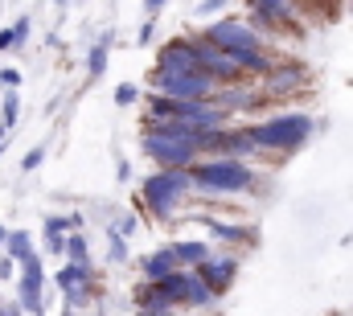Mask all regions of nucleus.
Here are the masks:
<instances>
[{"label":"nucleus","instance_id":"obj_5","mask_svg":"<svg viewBox=\"0 0 353 316\" xmlns=\"http://www.w3.org/2000/svg\"><path fill=\"white\" fill-rule=\"evenodd\" d=\"M144 152L157 160V168H189L193 160L201 157L189 136H176L165 124L161 128H144Z\"/></svg>","mask_w":353,"mask_h":316},{"label":"nucleus","instance_id":"obj_7","mask_svg":"<svg viewBox=\"0 0 353 316\" xmlns=\"http://www.w3.org/2000/svg\"><path fill=\"white\" fill-rule=\"evenodd\" d=\"M157 70L165 75H189V70H201L197 66V46L193 37H173L157 50Z\"/></svg>","mask_w":353,"mask_h":316},{"label":"nucleus","instance_id":"obj_13","mask_svg":"<svg viewBox=\"0 0 353 316\" xmlns=\"http://www.w3.org/2000/svg\"><path fill=\"white\" fill-rule=\"evenodd\" d=\"M173 271H181L173 246H161V250H152V255L144 259V279H165V275H173Z\"/></svg>","mask_w":353,"mask_h":316},{"label":"nucleus","instance_id":"obj_14","mask_svg":"<svg viewBox=\"0 0 353 316\" xmlns=\"http://www.w3.org/2000/svg\"><path fill=\"white\" fill-rule=\"evenodd\" d=\"M176 255V263L181 267H197L201 259H210V246H205V238H181V242H169Z\"/></svg>","mask_w":353,"mask_h":316},{"label":"nucleus","instance_id":"obj_4","mask_svg":"<svg viewBox=\"0 0 353 316\" xmlns=\"http://www.w3.org/2000/svg\"><path fill=\"white\" fill-rule=\"evenodd\" d=\"M189 189H193L189 168H157V172L140 185V197H144V206H148L157 218H173L176 206L189 197Z\"/></svg>","mask_w":353,"mask_h":316},{"label":"nucleus","instance_id":"obj_21","mask_svg":"<svg viewBox=\"0 0 353 316\" xmlns=\"http://www.w3.org/2000/svg\"><path fill=\"white\" fill-rule=\"evenodd\" d=\"M107 259H111V263H123V259H128L123 235H115V230H111V242H107Z\"/></svg>","mask_w":353,"mask_h":316},{"label":"nucleus","instance_id":"obj_26","mask_svg":"<svg viewBox=\"0 0 353 316\" xmlns=\"http://www.w3.org/2000/svg\"><path fill=\"white\" fill-rule=\"evenodd\" d=\"M17 82H21V70H12V66H4V70H0V86L17 90Z\"/></svg>","mask_w":353,"mask_h":316},{"label":"nucleus","instance_id":"obj_18","mask_svg":"<svg viewBox=\"0 0 353 316\" xmlns=\"http://www.w3.org/2000/svg\"><path fill=\"white\" fill-rule=\"evenodd\" d=\"M189 304H193V308H205V304H214V292L201 284V275H197V271H193V284H189Z\"/></svg>","mask_w":353,"mask_h":316},{"label":"nucleus","instance_id":"obj_2","mask_svg":"<svg viewBox=\"0 0 353 316\" xmlns=\"http://www.w3.org/2000/svg\"><path fill=\"white\" fill-rule=\"evenodd\" d=\"M312 132H316V119L308 111H283V115H271L251 128L255 144L267 152H296L312 140Z\"/></svg>","mask_w":353,"mask_h":316},{"label":"nucleus","instance_id":"obj_23","mask_svg":"<svg viewBox=\"0 0 353 316\" xmlns=\"http://www.w3.org/2000/svg\"><path fill=\"white\" fill-rule=\"evenodd\" d=\"M8 33H12V50H21V46H25V37H29V17H21Z\"/></svg>","mask_w":353,"mask_h":316},{"label":"nucleus","instance_id":"obj_10","mask_svg":"<svg viewBox=\"0 0 353 316\" xmlns=\"http://www.w3.org/2000/svg\"><path fill=\"white\" fill-rule=\"evenodd\" d=\"M247 8L263 29H292L296 25V0H247Z\"/></svg>","mask_w":353,"mask_h":316},{"label":"nucleus","instance_id":"obj_9","mask_svg":"<svg viewBox=\"0 0 353 316\" xmlns=\"http://www.w3.org/2000/svg\"><path fill=\"white\" fill-rule=\"evenodd\" d=\"M193 271L201 275V284H205L214 296H222V292L234 284V275H239V259H234V255H222V259H214V255H210V259H201Z\"/></svg>","mask_w":353,"mask_h":316},{"label":"nucleus","instance_id":"obj_19","mask_svg":"<svg viewBox=\"0 0 353 316\" xmlns=\"http://www.w3.org/2000/svg\"><path fill=\"white\" fill-rule=\"evenodd\" d=\"M66 259L70 263H90V250L83 235H66Z\"/></svg>","mask_w":353,"mask_h":316},{"label":"nucleus","instance_id":"obj_17","mask_svg":"<svg viewBox=\"0 0 353 316\" xmlns=\"http://www.w3.org/2000/svg\"><path fill=\"white\" fill-rule=\"evenodd\" d=\"M4 246H8V259H12V263H25V259L33 255V238L25 235V230H12V235L4 238Z\"/></svg>","mask_w":353,"mask_h":316},{"label":"nucleus","instance_id":"obj_36","mask_svg":"<svg viewBox=\"0 0 353 316\" xmlns=\"http://www.w3.org/2000/svg\"><path fill=\"white\" fill-rule=\"evenodd\" d=\"M296 4H300V0H296Z\"/></svg>","mask_w":353,"mask_h":316},{"label":"nucleus","instance_id":"obj_16","mask_svg":"<svg viewBox=\"0 0 353 316\" xmlns=\"http://www.w3.org/2000/svg\"><path fill=\"white\" fill-rule=\"evenodd\" d=\"M107 58H111V33H103V37L90 46V54H87L90 79H103V75H107Z\"/></svg>","mask_w":353,"mask_h":316},{"label":"nucleus","instance_id":"obj_32","mask_svg":"<svg viewBox=\"0 0 353 316\" xmlns=\"http://www.w3.org/2000/svg\"><path fill=\"white\" fill-rule=\"evenodd\" d=\"M54 4H58V8H66V4H74V0H54Z\"/></svg>","mask_w":353,"mask_h":316},{"label":"nucleus","instance_id":"obj_12","mask_svg":"<svg viewBox=\"0 0 353 316\" xmlns=\"http://www.w3.org/2000/svg\"><path fill=\"white\" fill-rule=\"evenodd\" d=\"M308 75L300 70V66H271L263 75V90L267 95H288V90H296V86H304Z\"/></svg>","mask_w":353,"mask_h":316},{"label":"nucleus","instance_id":"obj_8","mask_svg":"<svg viewBox=\"0 0 353 316\" xmlns=\"http://www.w3.org/2000/svg\"><path fill=\"white\" fill-rule=\"evenodd\" d=\"M41 284H46V271H41V255L33 250L25 263H21V284H17V292H21V308L25 313H41Z\"/></svg>","mask_w":353,"mask_h":316},{"label":"nucleus","instance_id":"obj_3","mask_svg":"<svg viewBox=\"0 0 353 316\" xmlns=\"http://www.w3.org/2000/svg\"><path fill=\"white\" fill-rule=\"evenodd\" d=\"M189 177L197 189L205 193H247L255 185V172L247 160L234 157H210V160H193L189 164Z\"/></svg>","mask_w":353,"mask_h":316},{"label":"nucleus","instance_id":"obj_15","mask_svg":"<svg viewBox=\"0 0 353 316\" xmlns=\"http://www.w3.org/2000/svg\"><path fill=\"white\" fill-rule=\"evenodd\" d=\"M201 226L222 242H255V230L251 226H230V222H214V218H201Z\"/></svg>","mask_w":353,"mask_h":316},{"label":"nucleus","instance_id":"obj_30","mask_svg":"<svg viewBox=\"0 0 353 316\" xmlns=\"http://www.w3.org/2000/svg\"><path fill=\"white\" fill-rule=\"evenodd\" d=\"M12 267H17L12 259H0V279H8V275H12Z\"/></svg>","mask_w":353,"mask_h":316},{"label":"nucleus","instance_id":"obj_33","mask_svg":"<svg viewBox=\"0 0 353 316\" xmlns=\"http://www.w3.org/2000/svg\"><path fill=\"white\" fill-rule=\"evenodd\" d=\"M4 238H8V230H4V226H0V246H4Z\"/></svg>","mask_w":353,"mask_h":316},{"label":"nucleus","instance_id":"obj_37","mask_svg":"<svg viewBox=\"0 0 353 316\" xmlns=\"http://www.w3.org/2000/svg\"><path fill=\"white\" fill-rule=\"evenodd\" d=\"M37 316H41V313H37Z\"/></svg>","mask_w":353,"mask_h":316},{"label":"nucleus","instance_id":"obj_20","mask_svg":"<svg viewBox=\"0 0 353 316\" xmlns=\"http://www.w3.org/2000/svg\"><path fill=\"white\" fill-rule=\"evenodd\" d=\"M0 107H4V115H0V124H4V128H12V124H17V115H21V99H17V90H8Z\"/></svg>","mask_w":353,"mask_h":316},{"label":"nucleus","instance_id":"obj_11","mask_svg":"<svg viewBox=\"0 0 353 316\" xmlns=\"http://www.w3.org/2000/svg\"><path fill=\"white\" fill-rule=\"evenodd\" d=\"M90 284H94L90 263H66V267L58 271V288H62V296H66L70 304H87Z\"/></svg>","mask_w":353,"mask_h":316},{"label":"nucleus","instance_id":"obj_27","mask_svg":"<svg viewBox=\"0 0 353 316\" xmlns=\"http://www.w3.org/2000/svg\"><path fill=\"white\" fill-rule=\"evenodd\" d=\"M111 230H115V235H132V230H136V218L128 214V218H119V222H115Z\"/></svg>","mask_w":353,"mask_h":316},{"label":"nucleus","instance_id":"obj_31","mask_svg":"<svg viewBox=\"0 0 353 316\" xmlns=\"http://www.w3.org/2000/svg\"><path fill=\"white\" fill-rule=\"evenodd\" d=\"M140 316H173V308H140Z\"/></svg>","mask_w":353,"mask_h":316},{"label":"nucleus","instance_id":"obj_29","mask_svg":"<svg viewBox=\"0 0 353 316\" xmlns=\"http://www.w3.org/2000/svg\"><path fill=\"white\" fill-rule=\"evenodd\" d=\"M165 4H169V0H144V12H148V17H157Z\"/></svg>","mask_w":353,"mask_h":316},{"label":"nucleus","instance_id":"obj_24","mask_svg":"<svg viewBox=\"0 0 353 316\" xmlns=\"http://www.w3.org/2000/svg\"><path fill=\"white\" fill-rule=\"evenodd\" d=\"M226 4H230V0H201V4L193 8V12H197V17H214V12H222Z\"/></svg>","mask_w":353,"mask_h":316},{"label":"nucleus","instance_id":"obj_1","mask_svg":"<svg viewBox=\"0 0 353 316\" xmlns=\"http://www.w3.org/2000/svg\"><path fill=\"white\" fill-rule=\"evenodd\" d=\"M205 41H214L218 50H226L247 75H259V79H263L267 70L275 66V62L267 58L259 33H255L247 21H239V17H222V21H214V25L205 29Z\"/></svg>","mask_w":353,"mask_h":316},{"label":"nucleus","instance_id":"obj_6","mask_svg":"<svg viewBox=\"0 0 353 316\" xmlns=\"http://www.w3.org/2000/svg\"><path fill=\"white\" fill-rule=\"evenodd\" d=\"M148 86L157 95H169V99H214L218 82L210 79L205 70H189V75H165V70H152Z\"/></svg>","mask_w":353,"mask_h":316},{"label":"nucleus","instance_id":"obj_25","mask_svg":"<svg viewBox=\"0 0 353 316\" xmlns=\"http://www.w3.org/2000/svg\"><path fill=\"white\" fill-rule=\"evenodd\" d=\"M41 160H46V148H33V152H25V160H21V168H25V172H33V168H37Z\"/></svg>","mask_w":353,"mask_h":316},{"label":"nucleus","instance_id":"obj_34","mask_svg":"<svg viewBox=\"0 0 353 316\" xmlns=\"http://www.w3.org/2000/svg\"><path fill=\"white\" fill-rule=\"evenodd\" d=\"M0 140H4V124H0Z\"/></svg>","mask_w":353,"mask_h":316},{"label":"nucleus","instance_id":"obj_35","mask_svg":"<svg viewBox=\"0 0 353 316\" xmlns=\"http://www.w3.org/2000/svg\"><path fill=\"white\" fill-rule=\"evenodd\" d=\"M66 316H74V313H66Z\"/></svg>","mask_w":353,"mask_h":316},{"label":"nucleus","instance_id":"obj_22","mask_svg":"<svg viewBox=\"0 0 353 316\" xmlns=\"http://www.w3.org/2000/svg\"><path fill=\"white\" fill-rule=\"evenodd\" d=\"M136 99H140V90H136L132 82H119V86H115V103H119V107H132Z\"/></svg>","mask_w":353,"mask_h":316},{"label":"nucleus","instance_id":"obj_28","mask_svg":"<svg viewBox=\"0 0 353 316\" xmlns=\"http://www.w3.org/2000/svg\"><path fill=\"white\" fill-rule=\"evenodd\" d=\"M152 33H157V25H152V17H148V21L140 25V46H148V41H152Z\"/></svg>","mask_w":353,"mask_h":316}]
</instances>
